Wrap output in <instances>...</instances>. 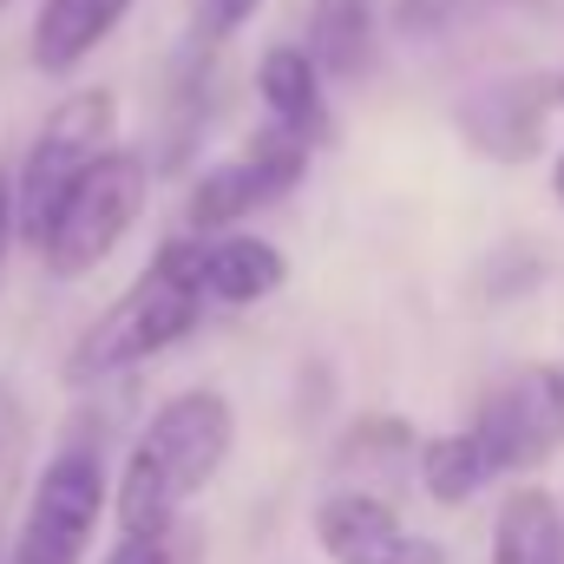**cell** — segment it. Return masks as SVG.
Here are the masks:
<instances>
[{
	"label": "cell",
	"mask_w": 564,
	"mask_h": 564,
	"mask_svg": "<svg viewBox=\"0 0 564 564\" xmlns=\"http://www.w3.org/2000/svg\"><path fill=\"white\" fill-rule=\"evenodd\" d=\"M191 237V263L210 302H230V308H250V302H270L282 282H289V257H282L270 237H243V230H184Z\"/></svg>",
	"instance_id": "30bf717a"
},
{
	"label": "cell",
	"mask_w": 564,
	"mask_h": 564,
	"mask_svg": "<svg viewBox=\"0 0 564 564\" xmlns=\"http://www.w3.org/2000/svg\"><path fill=\"white\" fill-rule=\"evenodd\" d=\"M552 79L545 73H512V79H492L479 93L459 99V132L466 144H479L486 158L499 164H525L539 144H545V112H552Z\"/></svg>",
	"instance_id": "9c48e42d"
},
{
	"label": "cell",
	"mask_w": 564,
	"mask_h": 564,
	"mask_svg": "<svg viewBox=\"0 0 564 564\" xmlns=\"http://www.w3.org/2000/svg\"><path fill=\"white\" fill-rule=\"evenodd\" d=\"M13 230H20V217H13V171H0V270H7V250H13Z\"/></svg>",
	"instance_id": "ffe728a7"
},
{
	"label": "cell",
	"mask_w": 564,
	"mask_h": 564,
	"mask_svg": "<svg viewBox=\"0 0 564 564\" xmlns=\"http://www.w3.org/2000/svg\"><path fill=\"white\" fill-rule=\"evenodd\" d=\"M552 197L564 204V151H558V164H552Z\"/></svg>",
	"instance_id": "44dd1931"
},
{
	"label": "cell",
	"mask_w": 564,
	"mask_h": 564,
	"mask_svg": "<svg viewBox=\"0 0 564 564\" xmlns=\"http://www.w3.org/2000/svg\"><path fill=\"white\" fill-rule=\"evenodd\" d=\"M479 7H499V0H394V26L401 33H440V26L473 20Z\"/></svg>",
	"instance_id": "2e32d148"
},
{
	"label": "cell",
	"mask_w": 564,
	"mask_h": 564,
	"mask_svg": "<svg viewBox=\"0 0 564 564\" xmlns=\"http://www.w3.org/2000/svg\"><path fill=\"white\" fill-rule=\"evenodd\" d=\"M204 302L210 295L197 282V263H191V237H171L151 257V270L79 335V348L66 355V381L73 388H93L106 375H126V368H139L151 355H164L171 341H184L197 328Z\"/></svg>",
	"instance_id": "7a4b0ae2"
},
{
	"label": "cell",
	"mask_w": 564,
	"mask_h": 564,
	"mask_svg": "<svg viewBox=\"0 0 564 564\" xmlns=\"http://www.w3.org/2000/svg\"><path fill=\"white\" fill-rule=\"evenodd\" d=\"M119 144V99L106 86H79L53 106V119L40 126V139L26 144V164L13 171V217L20 237L40 243L53 210L66 204V191Z\"/></svg>",
	"instance_id": "3957f363"
},
{
	"label": "cell",
	"mask_w": 564,
	"mask_h": 564,
	"mask_svg": "<svg viewBox=\"0 0 564 564\" xmlns=\"http://www.w3.org/2000/svg\"><path fill=\"white\" fill-rule=\"evenodd\" d=\"M7 7H13V0H0V13H7Z\"/></svg>",
	"instance_id": "603a6c76"
},
{
	"label": "cell",
	"mask_w": 564,
	"mask_h": 564,
	"mask_svg": "<svg viewBox=\"0 0 564 564\" xmlns=\"http://www.w3.org/2000/svg\"><path fill=\"white\" fill-rule=\"evenodd\" d=\"M421 486L433 506H466L486 479H492V466H486V446H479V433L473 426H459V433H433L421 440Z\"/></svg>",
	"instance_id": "9a60e30c"
},
{
	"label": "cell",
	"mask_w": 564,
	"mask_h": 564,
	"mask_svg": "<svg viewBox=\"0 0 564 564\" xmlns=\"http://www.w3.org/2000/svg\"><path fill=\"white\" fill-rule=\"evenodd\" d=\"M144 191H151L144 158L126 151V144H112V151L66 191V204L53 210V224H46V237H40L33 250L46 257L53 276H86V270H99V263L126 243V230L139 224Z\"/></svg>",
	"instance_id": "277c9868"
},
{
	"label": "cell",
	"mask_w": 564,
	"mask_h": 564,
	"mask_svg": "<svg viewBox=\"0 0 564 564\" xmlns=\"http://www.w3.org/2000/svg\"><path fill=\"white\" fill-rule=\"evenodd\" d=\"M315 545L335 564H446V552L368 486H341L315 506Z\"/></svg>",
	"instance_id": "ba28073f"
},
{
	"label": "cell",
	"mask_w": 564,
	"mask_h": 564,
	"mask_svg": "<svg viewBox=\"0 0 564 564\" xmlns=\"http://www.w3.org/2000/svg\"><path fill=\"white\" fill-rule=\"evenodd\" d=\"M13 446H20V401H13V388L0 381V473H7V459H13Z\"/></svg>",
	"instance_id": "d6986e66"
},
{
	"label": "cell",
	"mask_w": 564,
	"mask_h": 564,
	"mask_svg": "<svg viewBox=\"0 0 564 564\" xmlns=\"http://www.w3.org/2000/svg\"><path fill=\"white\" fill-rule=\"evenodd\" d=\"M308 53L328 79H361L375 66V0H315Z\"/></svg>",
	"instance_id": "5bb4252c"
},
{
	"label": "cell",
	"mask_w": 564,
	"mask_h": 564,
	"mask_svg": "<svg viewBox=\"0 0 564 564\" xmlns=\"http://www.w3.org/2000/svg\"><path fill=\"white\" fill-rule=\"evenodd\" d=\"M308 151H315V144L295 139L289 126L270 119L237 158L210 164V171L191 184V197H184V230L210 237V230H230V224L257 217L263 204H276L282 191H295V177L308 171Z\"/></svg>",
	"instance_id": "52a82bcc"
},
{
	"label": "cell",
	"mask_w": 564,
	"mask_h": 564,
	"mask_svg": "<svg viewBox=\"0 0 564 564\" xmlns=\"http://www.w3.org/2000/svg\"><path fill=\"white\" fill-rule=\"evenodd\" d=\"M112 486H106V453L93 440H66L33 499H26V519H20V539H13V564H79L93 532H99V512H106Z\"/></svg>",
	"instance_id": "5b68a950"
},
{
	"label": "cell",
	"mask_w": 564,
	"mask_h": 564,
	"mask_svg": "<svg viewBox=\"0 0 564 564\" xmlns=\"http://www.w3.org/2000/svg\"><path fill=\"white\" fill-rule=\"evenodd\" d=\"M177 545H184V532H171V539H132L126 532L106 564H177Z\"/></svg>",
	"instance_id": "e0dca14e"
},
{
	"label": "cell",
	"mask_w": 564,
	"mask_h": 564,
	"mask_svg": "<svg viewBox=\"0 0 564 564\" xmlns=\"http://www.w3.org/2000/svg\"><path fill=\"white\" fill-rule=\"evenodd\" d=\"M132 7H139V0H46L40 20H33V66H40V73H73V66H86V59L112 40V26H119Z\"/></svg>",
	"instance_id": "7c38bea8"
},
{
	"label": "cell",
	"mask_w": 564,
	"mask_h": 564,
	"mask_svg": "<svg viewBox=\"0 0 564 564\" xmlns=\"http://www.w3.org/2000/svg\"><path fill=\"white\" fill-rule=\"evenodd\" d=\"M257 7H263V0H204V26L224 40V33H237V26H243Z\"/></svg>",
	"instance_id": "ac0fdd59"
},
{
	"label": "cell",
	"mask_w": 564,
	"mask_h": 564,
	"mask_svg": "<svg viewBox=\"0 0 564 564\" xmlns=\"http://www.w3.org/2000/svg\"><path fill=\"white\" fill-rule=\"evenodd\" d=\"M552 99L564 106V73H552Z\"/></svg>",
	"instance_id": "7402d4cb"
},
{
	"label": "cell",
	"mask_w": 564,
	"mask_h": 564,
	"mask_svg": "<svg viewBox=\"0 0 564 564\" xmlns=\"http://www.w3.org/2000/svg\"><path fill=\"white\" fill-rule=\"evenodd\" d=\"M230 440H237V414H230V401L217 388L171 394L151 414L144 440L132 446V459H126L119 532H132V539H171L177 532V506L224 473Z\"/></svg>",
	"instance_id": "6da1fadb"
},
{
	"label": "cell",
	"mask_w": 564,
	"mask_h": 564,
	"mask_svg": "<svg viewBox=\"0 0 564 564\" xmlns=\"http://www.w3.org/2000/svg\"><path fill=\"white\" fill-rule=\"evenodd\" d=\"M257 93L270 106V119L289 126L295 139L308 144H328L335 139V112H328V73L308 46H289L276 40L263 59H257Z\"/></svg>",
	"instance_id": "8fae6325"
},
{
	"label": "cell",
	"mask_w": 564,
	"mask_h": 564,
	"mask_svg": "<svg viewBox=\"0 0 564 564\" xmlns=\"http://www.w3.org/2000/svg\"><path fill=\"white\" fill-rule=\"evenodd\" d=\"M492 564H564V512L545 486H512L499 499Z\"/></svg>",
	"instance_id": "4fadbf2b"
},
{
	"label": "cell",
	"mask_w": 564,
	"mask_h": 564,
	"mask_svg": "<svg viewBox=\"0 0 564 564\" xmlns=\"http://www.w3.org/2000/svg\"><path fill=\"white\" fill-rule=\"evenodd\" d=\"M473 433H479L492 473H532V466H545L564 446V368L532 361V368L499 375L479 394Z\"/></svg>",
	"instance_id": "8992f818"
}]
</instances>
